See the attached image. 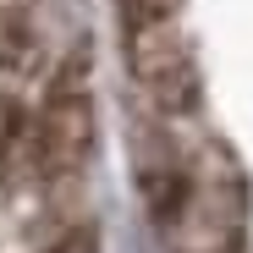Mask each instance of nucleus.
<instances>
[{"instance_id": "1", "label": "nucleus", "mask_w": 253, "mask_h": 253, "mask_svg": "<svg viewBox=\"0 0 253 253\" xmlns=\"http://www.w3.org/2000/svg\"><path fill=\"white\" fill-rule=\"evenodd\" d=\"M149 209L171 253H237L248 231V182L220 138L171 132L149 165Z\"/></svg>"}, {"instance_id": "2", "label": "nucleus", "mask_w": 253, "mask_h": 253, "mask_svg": "<svg viewBox=\"0 0 253 253\" xmlns=\"http://www.w3.org/2000/svg\"><path fill=\"white\" fill-rule=\"evenodd\" d=\"M55 6L61 0H0V44H6V66L17 77L61 66L66 55L83 50V39H72V44L55 39V28H50Z\"/></svg>"}, {"instance_id": "3", "label": "nucleus", "mask_w": 253, "mask_h": 253, "mask_svg": "<svg viewBox=\"0 0 253 253\" xmlns=\"http://www.w3.org/2000/svg\"><path fill=\"white\" fill-rule=\"evenodd\" d=\"M121 11H126V33H132V28H160V22H176L182 0H121Z\"/></svg>"}, {"instance_id": "4", "label": "nucleus", "mask_w": 253, "mask_h": 253, "mask_svg": "<svg viewBox=\"0 0 253 253\" xmlns=\"http://www.w3.org/2000/svg\"><path fill=\"white\" fill-rule=\"evenodd\" d=\"M50 253H99V237H94V231H66Z\"/></svg>"}]
</instances>
